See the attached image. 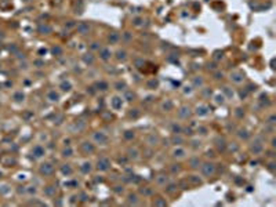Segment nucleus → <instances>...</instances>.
I'll use <instances>...</instances> for the list:
<instances>
[{
    "mask_svg": "<svg viewBox=\"0 0 276 207\" xmlns=\"http://www.w3.org/2000/svg\"><path fill=\"white\" fill-rule=\"evenodd\" d=\"M200 171L204 177H213L215 173V164L211 162H206L200 164Z\"/></svg>",
    "mask_w": 276,
    "mask_h": 207,
    "instance_id": "obj_1",
    "label": "nucleus"
},
{
    "mask_svg": "<svg viewBox=\"0 0 276 207\" xmlns=\"http://www.w3.org/2000/svg\"><path fill=\"white\" fill-rule=\"evenodd\" d=\"M171 156H173L174 159H177V160H181V159H185V157L188 156V152H186V149L182 148L181 145H177V148L173 149Z\"/></svg>",
    "mask_w": 276,
    "mask_h": 207,
    "instance_id": "obj_2",
    "label": "nucleus"
},
{
    "mask_svg": "<svg viewBox=\"0 0 276 207\" xmlns=\"http://www.w3.org/2000/svg\"><path fill=\"white\" fill-rule=\"evenodd\" d=\"M93 141L95 144H98V145H106V142H108V135L102 131H95V133H93Z\"/></svg>",
    "mask_w": 276,
    "mask_h": 207,
    "instance_id": "obj_3",
    "label": "nucleus"
},
{
    "mask_svg": "<svg viewBox=\"0 0 276 207\" xmlns=\"http://www.w3.org/2000/svg\"><path fill=\"white\" fill-rule=\"evenodd\" d=\"M109 167H110V162H109L108 157L101 156L98 160H97V168H98L99 171H106V170H109Z\"/></svg>",
    "mask_w": 276,
    "mask_h": 207,
    "instance_id": "obj_4",
    "label": "nucleus"
},
{
    "mask_svg": "<svg viewBox=\"0 0 276 207\" xmlns=\"http://www.w3.org/2000/svg\"><path fill=\"white\" fill-rule=\"evenodd\" d=\"M253 144H254V145L251 146V151L254 152V155H260V153H261V152L264 151L262 139H261V138H257V139H255V141H254Z\"/></svg>",
    "mask_w": 276,
    "mask_h": 207,
    "instance_id": "obj_5",
    "label": "nucleus"
},
{
    "mask_svg": "<svg viewBox=\"0 0 276 207\" xmlns=\"http://www.w3.org/2000/svg\"><path fill=\"white\" fill-rule=\"evenodd\" d=\"M52 171H54V167H52L50 163H43V164L40 166V173H42V174H44V175L52 174Z\"/></svg>",
    "mask_w": 276,
    "mask_h": 207,
    "instance_id": "obj_6",
    "label": "nucleus"
},
{
    "mask_svg": "<svg viewBox=\"0 0 276 207\" xmlns=\"http://www.w3.org/2000/svg\"><path fill=\"white\" fill-rule=\"evenodd\" d=\"M127 157L130 159V160H138V159H139V151H138L137 148H128Z\"/></svg>",
    "mask_w": 276,
    "mask_h": 207,
    "instance_id": "obj_7",
    "label": "nucleus"
},
{
    "mask_svg": "<svg viewBox=\"0 0 276 207\" xmlns=\"http://www.w3.org/2000/svg\"><path fill=\"white\" fill-rule=\"evenodd\" d=\"M110 105H112V108L115 110H119V109H122V107H123V101H122L120 97H113L112 101H110Z\"/></svg>",
    "mask_w": 276,
    "mask_h": 207,
    "instance_id": "obj_8",
    "label": "nucleus"
},
{
    "mask_svg": "<svg viewBox=\"0 0 276 207\" xmlns=\"http://www.w3.org/2000/svg\"><path fill=\"white\" fill-rule=\"evenodd\" d=\"M33 155H35V157H42V156H44L46 155V149L43 148L42 145H36L35 148H33Z\"/></svg>",
    "mask_w": 276,
    "mask_h": 207,
    "instance_id": "obj_9",
    "label": "nucleus"
},
{
    "mask_svg": "<svg viewBox=\"0 0 276 207\" xmlns=\"http://www.w3.org/2000/svg\"><path fill=\"white\" fill-rule=\"evenodd\" d=\"M215 148L218 149V151H225L226 142H225V139L222 138V137H217L215 138Z\"/></svg>",
    "mask_w": 276,
    "mask_h": 207,
    "instance_id": "obj_10",
    "label": "nucleus"
},
{
    "mask_svg": "<svg viewBox=\"0 0 276 207\" xmlns=\"http://www.w3.org/2000/svg\"><path fill=\"white\" fill-rule=\"evenodd\" d=\"M81 149H83V152L84 153H93L94 152V145L91 142H89V141H84L83 144H81Z\"/></svg>",
    "mask_w": 276,
    "mask_h": 207,
    "instance_id": "obj_11",
    "label": "nucleus"
},
{
    "mask_svg": "<svg viewBox=\"0 0 276 207\" xmlns=\"http://www.w3.org/2000/svg\"><path fill=\"white\" fill-rule=\"evenodd\" d=\"M168 182V177L167 175H164V174H160V175H157L156 177V185L159 186H164Z\"/></svg>",
    "mask_w": 276,
    "mask_h": 207,
    "instance_id": "obj_12",
    "label": "nucleus"
},
{
    "mask_svg": "<svg viewBox=\"0 0 276 207\" xmlns=\"http://www.w3.org/2000/svg\"><path fill=\"white\" fill-rule=\"evenodd\" d=\"M178 115H180V117H182V119H188L191 116V109L188 107H182L180 110H178Z\"/></svg>",
    "mask_w": 276,
    "mask_h": 207,
    "instance_id": "obj_13",
    "label": "nucleus"
},
{
    "mask_svg": "<svg viewBox=\"0 0 276 207\" xmlns=\"http://www.w3.org/2000/svg\"><path fill=\"white\" fill-rule=\"evenodd\" d=\"M110 55H112V52H110L109 49H102L99 51V58L104 60V61H108L110 58Z\"/></svg>",
    "mask_w": 276,
    "mask_h": 207,
    "instance_id": "obj_14",
    "label": "nucleus"
},
{
    "mask_svg": "<svg viewBox=\"0 0 276 207\" xmlns=\"http://www.w3.org/2000/svg\"><path fill=\"white\" fill-rule=\"evenodd\" d=\"M200 164H202V162H200V159L197 157V156L192 157L191 160H189V167H191V168H199Z\"/></svg>",
    "mask_w": 276,
    "mask_h": 207,
    "instance_id": "obj_15",
    "label": "nucleus"
},
{
    "mask_svg": "<svg viewBox=\"0 0 276 207\" xmlns=\"http://www.w3.org/2000/svg\"><path fill=\"white\" fill-rule=\"evenodd\" d=\"M80 170H81V173H84V174H89V173H90L91 170H93V167H91V163H90V162H84V163H81Z\"/></svg>",
    "mask_w": 276,
    "mask_h": 207,
    "instance_id": "obj_16",
    "label": "nucleus"
},
{
    "mask_svg": "<svg viewBox=\"0 0 276 207\" xmlns=\"http://www.w3.org/2000/svg\"><path fill=\"white\" fill-rule=\"evenodd\" d=\"M207 113H209V108L204 107V105H199L196 108V115H199V116H206Z\"/></svg>",
    "mask_w": 276,
    "mask_h": 207,
    "instance_id": "obj_17",
    "label": "nucleus"
},
{
    "mask_svg": "<svg viewBox=\"0 0 276 207\" xmlns=\"http://www.w3.org/2000/svg\"><path fill=\"white\" fill-rule=\"evenodd\" d=\"M164 186H166L164 189H166L167 193H174V191L177 189V184H175V182H167Z\"/></svg>",
    "mask_w": 276,
    "mask_h": 207,
    "instance_id": "obj_18",
    "label": "nucleus"
},
{
    "mask_svg": "<svg viewBox=\"0 0 276 207\" xmlns=\"http://www.w3.org/2000/svg\"><path fill=\"white\" fill-rule=\"evenodd\" d=\"M47 98L51 101V102H57L58 99H60V95H58L54 90H51V91H48V94H47Z\"/></svg>",
    "mask_w": 276,
    "mask_h": 207,
    "instance_id": "obj_19",
    "label": "nucleus"
},
{
    "mask_svg": "<svg viewBox=\"0 0 276 207\" xmlns=\"http://www.w3.org/2000/svg\"><path fill=\"white\" fill-rule=\"evenodd\" d=\"M77 31H79L80 33H89V31H90V26H89V23H86V22H83V23H80V25H77Z\"/></svg>",
    "mask_w": 276,
    "mask_h": 207,
    "instance_id": "obj_20",
    "label": "nucleus"
},
{
    "mask_svg": "<svg viewBox=\"0 0 276 207\" xmlns=\"http://www.w3.org/2000/svg\"><path fill=\"white\" fill-rule=\"evenodd\" d=\"M171 142L174 144V145H181V144L184 142V138L180 137V134H174L173 138H171Z\"/></svg>",
    "mask_w": 276,
    "mask_h": 207,
    "instance_id": "obj_21",
    "label": "nucleus"
},
{
    "mask_svg": "<svg viewBox=\"0 0 276 207\" xmlns=\"http://www.w3.org/2000/svg\"><path fill=\"white\" fill-rule=\"evenodd\" d=\"M146 142L149 144V145H156V144L159 142V137H157V135H155V134H151V135L148 137Z\"/></svg>",
    "mask_w": 276,
    "mask_h": 207,
    "instance_id": "obj_22",
    "label": "nucleus"
},
{
    "mask_svg": "<svg viewBox=\"0 0 276 207\" xmlns=\"http://www.w3.org/2000/svg\"><path fill=\"white\" fill-rule=\"evenodd\" d=\"M162 108H163V110H167V112H170V110L173 109V102L170 99H166L164 102L162 104Z\"/></svg>",
    "mask_w": 276,
    "mask_h": 207,
    "instance_id": "obj_23",
    "label": "nucleus"
},
{
    "mask_svg": "<svg viewBox=\"0 0 276 207\" xmlns=\"http://www.w3.org/2000/svg\"><path fill=\"white\" fill-rule=\"evenodd\" d=\"M231 79L233 80V81H236V83H240V81L243 80L244 78H243V75H242V73H238V72H236V73H231Z\"/></svg>",
    "mask_w": 276,
    "mask_h": 207,
    "instance_id": "obj_24",
    "label": "nucleus"
},
{
    "mask_svg": "<svg viewBox=\"0 0 276 207\" xmlns=\"http://www.w3.org/2000/svg\"><path fill=\"white\" fill-rule=\"evenodd\" d=\"M141 193L144 196H151V195H153V189L149 188V186H142L141 188Z\"/></svg>",
    "mask_w": 276,
    "mask_h": 207,
    "instance_id": "obj_25",
    "label": "nucleus"
},
{
    "mask_svg": "<svg viewBox=\"0 0 276 207\" xmlns=\"http://www.w3.org/2000/svg\"><path fill=\"white\" fill-rule=\"evenodd\" d=\"M61 171L64 173L65 175H71V174H72V171H73V170H72L71 164H64V166L61 167Z\"/></svg>",
    "mask_w": 276,
    "mask_h": 207,
    "instance_id": "obj_26",
    "label": "nucleus"
},
{
    "mask_svg": "<svg viewBox=\"0 0 276 207\" xmlns=\"http://www.w3.org/2000/svg\"><path fill=\"white\" fill-rule=\"evenodd\" d=\"M116 58H118L119 61H124L126 58H127V52H126L124 50H119L118 52H116Z\"/></svg>",
    "mask_w": 276,
    "mask_h": 207,
    "instance_id": "obj_27",
    "label": "nucleus"
},
{
    "mask_svg": "<svg viewBox=\"0 0 276 207\" xmlns=\"http://www.w3.org/2000/svg\"><path fill=\"white\" fill-rule=\"evenodd\" d=\"M72 155H73V149L71 146H66V149L62 151V157H71Z\"/></svg>",
    "mask_w": 276,
    "mask_h": 207,
    "instance_id": "obj_28",
    "label": "nucleus"
},
{
    "mask_svg": "<svg viewBox=\"0 0 276 207\" xmlns=\"http://www.w3.org/2000/svg\"><path fill=\"white\" fill-rule=\"evenodd\" d=\"M128 204H138V196L134 193L128 195Z\"/></svg>",
    "mask_w": 276,
    "mask_h": 207,
    "instance_id": "obj_29",
    "label": "nucleus"
},
{
    "mask_svg": "<svg viewBox=\"0 0 276 207\" xmlns=\"http://www.w3.org/2000/svg\"><path fill=\"white\" fill-rule=\"evenodd\" d=\"M171 133H173V134H181V133H182V127L180 126V124H175V123H174L173 126H171Z\"/></svg>",
    "mask_w": 276,
    "mask_h": 207,
    "instance_id": "obj_30",
    "label": "nucleus"
},
{
    "mask_svg": "<svg viewBox=\"0 0 276 207\" xmlns=\"http://www.w3.org/2000/svg\"><path fill=\"white\" fill-rule=\"evenodd\" d=\"M39 32L43 33V35H47V33H50V32H51V28H50V26H47V25H42L40 28H39Z\"/></svg>",
    "mask_w": 276,
    "mask_h": 207,
    "instance_id": "obj_31",
    "label": "nucleus"
},
{
    "mask_svg": "<svg viewBox=\"0 0 276 207\" xmlns=\"http://www.w3.org/2000/svg\"><path fill=\"white\" fill-rule=\"evenodd\" d=\"M97 90H101V91H105V90H108V83H105V81H98L97 83Z\"/></svg>",
    "mask_w": 276,
    "mask_h": 207,
    "instance_id": "obj_32",
    "label": "nucleus"
},
{
    "mask_svg": "<svg viewBox=\"0 0 276 207\" xmlns=\"http://www.w3.org/2000/svg\"><path fill=\"white\" fill-rule=\"evenodd\" d=\"M153 204H155V206H166L167 202L164 200L163 197H156V200L153 202Z\"/></svg>",
    "mask_w": 276,
    "mask_h": 207,
    "instance_id": "obj_33",
    "label": "nucleus"
},
{
    "mask_svg": "<svg viewBox=\"0 0 276 207\" xmlns=\"http://www.w3.org/2000/svg\"><path fill=\"white\" fill-rule=\"evenodd\" d=\"M71 87H72V84L69 83V81H64V83L61 84V90L62 91H69Z\"/></svg>",
    "mask_w": 276,
    "mask_h": 207,
    "instance_id": "obj_34",
    "label": "nucleus"
},
{
    "mask_svg": "<svg viewBox=\"0 0 276 207\" xmlns=\"http://www.w3.org/2000/svg\"><path fill=\"white\" fill-rule=\"evenodd\" d=\"M13 98L15 99L17 102H19V101H24V98H25V95H24V94L21 93V91H19V93H15V94H14V97H13Z\"/></svg>",
    "mask_w": 276,
    "mask_h": 207,
    "instance_id": "obj_35",
    "label": "nucleus"
},
{
    "mask_svg": "<svg viewBox=\"0 0 276 207\" xmlns=\"http://www.w3.org/2000/svg\"><path fill=\"white\" fill-rule=\"evenodd\" d=\"M170 170H171L173 174H175V173H180V171H181V166H180V164H171V166H170Z\"/></svg>",
    "mask_w": 276,
    "mask_h": 207,
    "instance_id": "obj_36",
    "label": "nucleus"
},
{
    "mask_svg": "<svg viewBox=\"0 0 276 207\" xmlns=\"http://www.w3.org/2000/svg\"><path fill=\"white\" fill-rule=\"evenodd\" d=\"M157 86H159V81H157V80H151V81L148 83V88L155 90V88L157 87Z\"/></svg>",
    "mask_w": 276,
    "mask_h": 207,
    "instance_id": "obj_37",
    "label": "nucleus"
},
{
    "mask_svg": "<svg viewBox=\"0 0 276 207\" xmlns=\"http://www.w3.org/2000/svg\"><path fill=\"white\" fill-rule=\"evenodd\" d=\"M207 133H209V130H207V127H204V126H200V127H197V134H202V135H206Z\"/></svg>",
    "mask_w": 276,
    "mask_h": 207,
    "instance_id": "obj_38",
    "label": "nucleus"
},
{
    "mask_svg": "<svg viewBox=\"0 0 276 207\" xmlns=\"http://www.w3.org/2000/svg\"><path fill=\"white\" fill-rule=\"evenodd\" d=\"M239 137H240V139H247L249 133L246 131V130H239Z\"/></svg>",
    "mask_w": 276,
    "mask_h": 207,
    "instance_id": "obj_39",
    "label": "nucleus"
},
{
    "mask_svg": "<svg viewBox=\"0 0 276 207\" xmlns=\"http://www.w3.org/2000/svg\"><path fill=\"white\" fill-rule=\"evenodd\" d=\"M189 180H191L195 185H197V184L200 185V184H202V180H200V178H197V175H191V177H189Z\"/></svg>",
    "mask_w": 276,
    "mask_h": 207,
    "instance_id": "obj_40",
    "label": "nucleus"
},
{
    "mask_svg": "<svg viewBox=\"0 0 276 207\" xmlns=\"http://www.w3.org/2000/svg\"><path fill=\"white\" fill-rule=\"evenodd\" d=\"M118 40H119V35H118V33H112V35H109V42L116 43Z\"/></svg>",
    "mask_w": 276,
    "mask_h": 207,
    "instance_id": "obj_41",
    "label": "nucleus"
},
{
    "mask_svg": "<svg viewBox=\"0 0 276 207\" xmlns=\"http://www.w3.org/2000/svg\"><path fill=\"white\" fill-rule=\"evenodd\" d=\"M123 135H124V138H126V139H133L135 134H134V131H126V133L123 134Z\"/></svg>",
    "mask_w": 276,
    "mask_h": 207,
    "instance_id": "obj_42",
    "label": "nucleus"
},
{
    "mask_svg": "<svg viewBox=\"0 0 276 207\" xmlns=\"http://www.w3.org/2000/svg\"><path fill=\"white\" fill-rule=\"evenodd\" d=\"M115 87H116V90H124V87H126V83H123V81H118V83L115 84Z\"/></svg>",
    "mask_w": 276,
    "mask_h": 207,
    "instance_id": "obj_43",
    "label": "nucleus"
},
{
    "mask_svg": "<svg viewBox=\"0 0 276 207\" xmlns=\"http://www.w3.org/2000/svg\"><path fill=\"white\" fill-rule=\"evenodd\" d=\"M89 55H90V57H84V61L89 62V64H93V61H94L93 57H91V54H89Z\"/></svg>",
    "mask_w": 276,
    "mask_h": 207,
    "instance_id": "obj_44",
    "label": "nucleus"
},
{
    "mask_svg": "<svg viewBox=\"0 0 276 207\" xmlns=\"http://www.w3.org/2000/svg\"><path fill=\"white\" fill-rule=\"evenodd\" d=\"M141 22H142L141 18H135V20H134V25L135 26H139V25H141Z\"/></svg>",
    "mask_w": 276,
    "mask_h": 207,
    "instance_id": "obj_45",
    "label": "nucleus"
},
{
    "mask_svg": "<svg viewBox=\"0 0 276 207\" xmlns=\"http://www.w3.org/2000/svg\"><path fill=\"white\" fill-rule=\"evenodd\" d=\"M217 104H224V97H222V95L217 97Z\"/></svg>",
    "mask_w": 276,
    "mask_h": 207,
    "instance_id": "obj_46",
    "label": "nucleus"
},
{
    "mask_svg": "<svg viewBox=\"0 0 276 207\" xmlns=\"http://www.w3.org/2000/svg\"><path fill=\"white\" fill-rule=\"evenodd\" d=\"M52 52H54V54H61L62 50L60 49V47H57V49H52Z\"/></svg>",
    "mask_w": 276,
    "mask_h": 207,
    "instance_id": "obj_47",
    "label": "nucleus"
},
{
    "mask_svg": "<svg viewBox=\"0 0 276 207\" xmlns=\"http://www.w3.org/2000/svg\"><path fill=\"white\" fill-rule=\"evenodd\" d=\"M269 123H271V124L275 123V116H271V117H269Z\"/></svg>",
    "mask_w": 276,
    "mask_h": 207,
    "instance_id": "obj_48",
    "label": "nucleus"
}]
</instances>
